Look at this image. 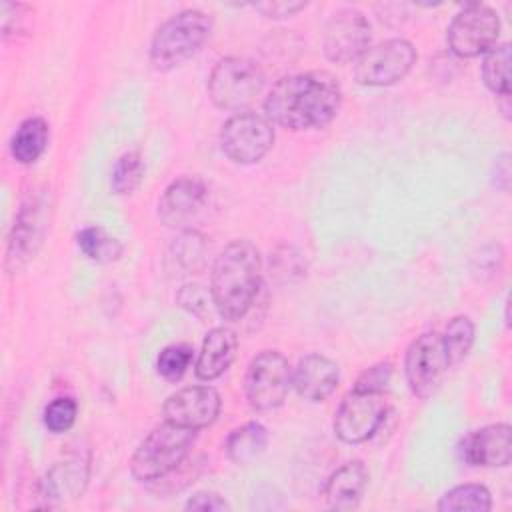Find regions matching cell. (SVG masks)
<instances>
[{"mask_svg":"<svg viewBox=\"0 0 512 512\" xmlns=\"http://www.w3.org/2000/svg\"><path fill=\"white\" fill-rule=\"evenodd\" d=\"M342 100L338 80L324 70L280 78L264 100L266 118L290 130L324 128L336 116Z\"/></svg>","mask_w":512,"mask_h":512,"instance_id":"6da1fadb","label":"cell"},{"mask_svg":"<svg viewBox=\"0 0 512 512\" xmlns=\"http://www.w3.org/2000/svg\"><path fill=\"white\" fill-rule=\"evenodd\" d=\"M262 282V258L250 240L230 242L216 258L210 276V294L216 312L238 322L252 308Z\"/></svg>","mask_w":512,"mask_h":512,"instance_id":"7a4b0ae2","label":"cell"},{"mask_svg":"<svg viewBox=\"0 0 512 512\" xmlns=\"http://www.w3.org/2000/svg\"><path fill=\"white\" fill-rule=\"evenodd\" d=\"M212 20L200 10H182L168 18L154 34L150 62L156 70H172L192 58L206 42Z\"/></svg>","mask_w":512,"mask_h":512,"instance_id":"3957f363","label":"cell"},{"mask_svg":"<svg viewBox=\"0 0 512 512\" xmlns=\"http://www.w3.org/2000/svg\"><path fill=\"white\" fill-rule=\"evenodd\" d=\"M196 430L164 422L156 426L136 448L130 470L132 476L142 482L162 480L174 472L186 458L190 446L194 444Z\"/></svg>","mask_w":512,"mask_h":512,"instance_id":"277c9868","label":"cell"},{"mask_svg":"<svg viewBox=\"0 0 512 512\" xmlns=\"http://www.w3.org/2000/svg\"><path fill=\"white\" fill-rule=\"evenodd\" d=\"M264 74L260 66L248 58L228 56L216 62L208 78L210 100L230 112L246 108L262 90Z\"/></svg>","mask_w":512,"mask_h":512,"instance_id":"5b68a950","label":"cell"},{"mask_svg":"<svg viewBox=\"0 0 512 512\" xmlns=\"http://www.w3.org/2000/svg\"><path fill=\"white\" fill-rule=\"evenodd\" d=\"M292 386V368L276 350L256 354L246 372V398L256 412H270L284 404Z\"/></svg>","mask_w":512,"mask_h":512,"instance_id":"8992f818","label":"cell"},{"mask_svg":"<svg viewBox=\"0 0 512 512\" xmlns=\"http://www.w3.org/2000/svg\"><path fill=\"white\" fill-rule=\"evenodd\" d=\"M500 34V18L494 8L472 2L466 4L448 26V48L458 58H474L486 54Z\"/></svg>","mask_w":512,"mask_h":512,"instance_id":"52a82bcc","label":"cell"},{"mask_svg":"<svg viewBox=\"0 0 512 512\" xmlns=\"http://www.w3.org/2000/svg\"><path fill=\"white\" fill-rule=\"evenodd\" d=\"M274 144L272 122L254 112L230 116L220 132V148L236 164H254L262 160Z\"/></svg>","mask_w":512,"mask_h":512,"instance_id":"ba28073f","label":"cell"},{"mask_svg":"<svg viewBox=\"0 0 512 512\" xmlns=\"http://www.w3.org/2000/svg\"><path fill=\"white\" fill-rule=\"evenodd\" d=\"M386 412L384 392L352 388L336 410L334 432L346 444L366 442L378 432Z\"/></svg>","mask_w":512,"mask_h":512,"instance_id":"9c48e42d","label":"cell"},{"mask_svg":"<svg viewBox=\"0 0 512 512\" xmlns=\"http://www.w3.org/2000/svg\"><path fill=\"white\" fill-rule=\"evenodd\" d=\"M448 368H450V360H448L442 336L438 332L420 334L406 350V358H404L406 382L412 394L422 400L430 398L438 390Z\"/></svg>","mask_w":512,"mask_h":512,"instance_id":"30bf717a","label":"cell"},{"mask_svg":"<svg viewBox=\"0 0 512 512\" xmlns=\"http://www.w3.org/2000/svg\"><path fill=\"white\" fill-rule=\"evenodd\" d=\"M416 50L404 38H390L370 46L356 62L354 76L364 86H390L400 82L414 66Z\"/></svg>","mask_w":512,"mask_h":512,"instance_id":"8fae6325","label":"cell"},{"mask_svg":"<svg viewBox=\"0 0 512 512\" xmlns=\"http://www.w3.org/2000/svg\"><path fill=\"white\" fill-rule=\"evenodd\" d=\"M370 40L372 28L368 18L356 8H342L326 22L322 48L328 60L348 64L370 48Z\"/></svg>","mask_w":512,"mask_h":512,"instance_id":"7c38bea8","label":"cell"},{"mask_svg":"<svg viewBox=\"0 0 512 512\" xmlns=\"http://www.w3.org/2000/svg\"><path fill=\"white\" fill-rule=\"evenodd\" d=\"M46 208H48V202L42 194H36L34 198L30 196L22 204L8 240L6 264L12 266L10 270L16 272L38 252L48 226Z\"/></svg>","mask_w":512,"mask_h":512,"instance_id":"4fadbf2b","label":"cell"},{"mask_svg":"<svg viewBox=\"0 0 512 512\" xmlns=\"http://www.w3.org/2000/svg\"><path fill=\"white\" fill-rule=\"evenodd\" d=\"M220 404V394L212 386H188L170 394L162 412L172 424L200 430L218 418Z\"/></svg>","mask_w":512,"mask_h":512,"instance_id":"5bb4252c","label":"cell"},{"mask_svg":"<svg viewBox=\"0 0 512 512\" xmlns=\"http://www.w3.org/2000/svg\"><path fill=\"white\" fill-rule=\"evenodd\" d=\"M512 430L508 424H490L466 434L456 452L464 464L502 468L512 458Z\"/></svg>","mask_w":512,"mask_h":512,"instance_id":"9a60e30c","label":"cell"},{"mask_svg":"<svg viewBox=\"0 0 512 512\" xmlns=\"http://www.w3.org/2000/svg\"><path fill=\"white\" fill-rule=\"evenodd\" d=\"M206 186L194 176H182L168 184L160 202L158 216L170 228H182L188 224L206 200Z\"/></svg>","mask_w":512,"mask_h":512,"instance_id":"2e32d148","label":"cell"},{"mask_svg":"<svg viewBox=\"0 0 512 512\" xmlns=\"http://www.w3.org/2000/svg\"><path fill=\"white\" fill-rule=\"evenodd\" d=\"M338 380V366L322 354H308L300 358L296 370L292 372V386L296 388L298 396L308 402L326 400L336 390Z\"/></svg>","mask_w":512,"mask_h":512,"instance_id":"e0dca14e","label":"cell"},{"mask_svg":"<svg viewBox=\"0 0 512 512\" xmlns=\"http://www.w3.org/2000/svg\"><path fill=\"white\" fill-rule=\"evenodd\" d=\"M238 350V336L228 326L212 328L200 348L196 362V376L200 380H216L234 362Z\"/></svg>","mask_w":512,"mask_h":512,"instance_id":"ac0fdd59","label":"cell"},{"mask_svg":"<svg viewBox=\"0 0 512 512\" xmlns=\"http://www.w3.org/2000/svg\"><path fill=\"white\" fill-rule=\"evenodd\" d=\"M368 484V470L360 460L346 462L324 484V500L332 510H352L360 504Z\"/></svg>","mask_w":512,"mask_h":512,"instance_id":"d6986e66","label":"cell"},{"mask_svg":"<svg viewBox=\"0 0 512 512\" xmlns=\"http://www.w3.org/2000/svg\"><path fill=\"white\" fill-rule=\"evenodd\" d=\"M88 460L80 454L66 458L50 468L44 480V494L50 500H64L76 498L84 492L88 482Z\"/></svg>","mask_w":512,"mask_h":512,"instance_id":"ffe728a7","label":"cell"},{"mask_svg":"<svg viewBox=\"0 0 512 512\" xmlns=\"http://www.w3.org/2000/svg\"><path fill=\"white\" fill-rule=\"evenodd\" d=\"M48 138H50V130L46 120L40 116H30L16 128L10 140V152L16 162L32 164L44 154L48 146Z\"/></svg>","mask_w":512,"mask_h":512,"instance_id":"44dd1931","label":"cell"},{"mask_svg":"<svg viewBox=\"0 0 512 512\" xmlns=\"http://www.w3.org/2000/svg\"><path fill=\"white\" fill-rule=\"evenodd\" d=\"M268 444V432L260 422H246L230 432L226 440V454L236 464H248Z\"/></svg>","mask_w":512,"mask_h":512,"instance_id":"7402d4cb","label":"cell"},{"mask_svg":"<svg viewBox=\"0 0 512 512\" xmlns=\"http://www.w3.org/2000/svg\"><path fill=\"white\" fill-rule=\"evenodd\" d=\"M492 508V496L486 486L480 484H460L448 490L440 502V512H488Z\"/></svg>","mask_w":512,"mask_h":512,"instance_id":"603a6c76","label":"cell"},{"mask_svg":"<svg viewBox=\"0 0 512 512\" xmlns=\"http://www.w3.org/2000/svg\"><path fill=\"white\" fill-rule=\"evenodd\" d=\"M76 244L80 252L94 262H114L122 254V244L100 226L82 228L76 234Z\"/></svg>","mask_w":512,"mask_h":512,"instance_id":"cb8c5ba5","label":"cell"},{"mask_svg":"<svg viewBox=\"0 0 512 512\" xmlns=\"http://www.w3.org/2000/svg\"><path fill=\"white\" fill-rule=\"evenodd\" d=\"M484 84L496 94H510V44H494L482 62Z\"/></svg>","mask_w":512,"mask_h":512,"instance_id":"d4e9b609","label":"cell"},{"mask_svg":"<svg viewBox=\"0 0 512 512\" xmlns=\"http://www.w3.org/2000/svg\"><path fill=\"white\" fill-rule=\"evenodd\" d=\"M440 336H442L450 366H454V364L462 362L472 348L474 324L468 316H456L448 322L444 334H440Z\"/></svg>","mask_w":512,"mask_h":512,"instance_id":"484cf974","label":"cell"},{"mask_svg":"<svg viewBox=\"0 0 512 512\" xmlns=\"http://www.w3.org/2000/svg\"><path fill=\"white\" fill-rule=\"evenodd\" d=\"M144 178V160L142 154L136 150L124 152L112 168L110 186L116 194H130L134 192Z\"/></svg>","mask_w":512,"mask_h":512,"instance_id":"4316f807","label":"cell"},{"mask_svg":"<svg viewBox=\"0 0 512 512\" xmlns=\"http://www.w3.org/2000/svg\"><path fill=\"white\" fill-rule=\"evenodd\" d=\"M204 252H206V242L202 234L194 230L182 232L172 244V260L184 274L196 272L202 268Z\"/></svg>","mask_w":512,"mask_h":512,"instance_id":"83f0119b","label":"cell"},{"mask_svg":"<svg viewBox=\"0 0 512 512\" xmlns=\"http://www.w3.org/2000/svg\"><path fill=\"white\" fill-rule=\"evenodd\" d=\"M192 352L194 350L188 344H170L162 348L156 358L158 374L166 380H180L192 364Z\"/></svg>","mask_w":512,"mask_h":512,"instance_id":"f1b7e54d","label":"cell"},{"mask_svg":"<svg viewBox=\"0 0 512 512\" xmlns=\"http://www.w3.org/2000/svg\"><path fill=\"white\" fill-rule=\"evenodd\" d=\"M76 414H78L76 400L70 396H60L46 406L44 424L50 432L60 434L72 428V424L76 422Z\"/></svg>","mask_w":512,"mask_h":512,"instance_id":"f546056e","label":"cell"},{"mask_svg":"<svg viewBox=\"0 0 512 512\" xmlns=\"http://www.w3.org/2000/svg\"><path fill=\"white\" fill-rule=\"evenodd\" d=\"M390 378H392V364L390 362H378V364L366 368L358 376L354 388H358V390H372V392H384L388 388V384H390Z\"/></svg>","mask_w":512,"mask_h":512,"instance_id":"4dcf8cb0","label":"cell"},{"mask_svg":"<svg viewBox=\"0 0 512 512\" xmlns=\"http://www.w3.org/2000/svg\"><path fill=\"white\" fill-rule=\"evenodd\" d=\"M178 302H180L182 308H186L188 312H192V314H196V316H202V314L208 310L210 304L214 306L210 290L206 292V290H204L202 286H198V284H188V286H184V288L178 292Z\"/></svg>","mask_w":512,"mask_h":512,"instance_id":"1f68e13d","label":"cell"},{"mask_svg":"<svg viewBox=\"0 0 512 512\" xmlns=\"http://www.w3.org/2000/svg\"><path fill=\"white\" fill-rule=\"evenodd\" d=\"M0 16H2V36L8 38L10 34H18L26 30L28 6L16 4V2H2Z\"/></svg>","mask_w":512,"mask_h":512,"instance_id":"d6a6232c","label":"cell"},{"mask_svg":"<svg viewBox=\"0 0 512 512\" xmlns=\"http://www.w3.org/2000/svg\"><path fill=\"white\" fill-rule=\"evenodd\" d=\"M304 8H306V2H294V0H272V2L254 4V10H258L266 18H290Z\"/></svg>","mask_w":512,"mask_h":512,"instance_id":"836d02e7","label":"cell"},{"mask_svg":"<svg viewBox=\"0 0 512 512\" xmlns=\"http://www.w3.org/2000/svg\"><path fill=\"white\" fill-rule=\"evenodd\" d=\"M186 510H200V512H224L230 510V504L216 492H196L194 496L188 498Z\"/></svg>","mask_w":512,"mask_h":512,"instance_id":"e575fe53","label":"cell"},{"mask_svg":"<svg viewBox=\"0 0 512 512\" xmlns=\"http://www.w3.org/2000/svg\"><path fill=\"white\" fill-rule=\"evenodd\" d=\"M510 156L502 154L496 158V186L502 190H508L510 184Z\"/></svg>","mask_w":512,"mask_h":512,"instance_id":"d590c367","label":"cell"}]
</instances>
